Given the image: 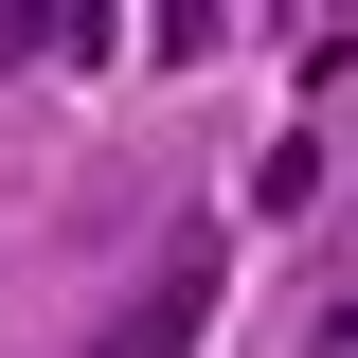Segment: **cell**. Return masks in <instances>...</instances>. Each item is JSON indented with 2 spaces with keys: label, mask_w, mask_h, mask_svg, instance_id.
<instances>
[{
  "label": "cell",
  "mask_w": 358,
  "mask_h": 358,
  "mask_svg": "<svg viewBox=\"0 0 358 358\" xmlns=\"http://www.w3.org/2000/svg\"><path fill=\"white\" fill-rule=\"evenodd\" d=\"M197 322H215V251H162L126 305L90 322V358H197Z\"/></svg>",
  "instance_id": "cell-1"
}]
</instances>
